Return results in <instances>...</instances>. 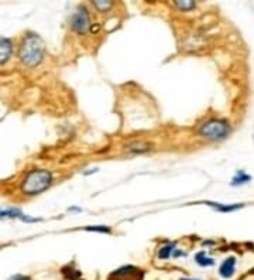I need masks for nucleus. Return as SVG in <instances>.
<instances>
[{
  "label": "nucleus",
  "mask_w": 254,
  "mask_h": 280,
  "mask_svg": "<svg viewBox=\"0 0 254 280\" xmlns=\"http://www.w3.org/2000/svg\"><path fill=\"white\" fill-rule=\"evenodd\" d=\"M44 57V41L37 34H29L20 47V59L27 67H37Z\"/></svg>",
  "instance_id": "f257e3e1"
},
{
  "label": "nucleus",
  "mask_w": 254,
  "mask_h": 280,
  "mask_svg": "<svg viewBox=\"0 0 254 280\" xmlns=\"http://www.w3.org/2000/svg\"><path fill=\"white\" fill-rule=\"evenodd\" d=\"M50 183H51V174L48 171L36 170V171L29 173V175L24 178L21 190L27 195H36V194L45 191L50 186Z\"/></svg>",
  "instance_id": "f03ea898"
},
{
  "label": "nucleus",
  "mask_w": 254,
  "mask_h": 280,
  "mask_svg": "<svg viewBox=\"0 0 254 280\" xmlns=\"http://www.w3.org/2000/svg\"><path fill=\"white\" fill-rule=\"evenodd\" d=\"M199 133L209 140H223L230 133V126L226 121L222 119H212L203 123L199 129Z\"/></svg>",
  "instance_id": "7ed1b4c3"
},
{
  "label": "nucleus",
  "mask_w": 254,
  "mask_h": 280,
  "mask_svg": "<svg viewBox=\"0 0 254 280\" xmlns=\"http://www.w3.org/2000/svg\"><path fill=\"white\" fill-rule=\"evenodd\" d=\"M89 14L85 7H79L77 12L72 14L71 17V27L79 34H83L89 29Z\"/></svg>",
  "instance_id": "20e7f679"
},
{
  "label": "nucleus",
  "mask_w": 254,
  "mask_h": 280,
  "mask_svg": "<svg viewBox=\"0 0 254 280\" xmlns=\"http://www.w3.org/2000/svg\"><path fill=\"white\" fill-rule=\"evenodd\" d=\"M235 272H236V257L233 256L225 259L219 268V276L222 279H230Z\"/></svg>",
  "instance_id": "39448f33"
},
{
  "label": "nucleus",
  "mask_w": 254,
  "mask_h": 280,
  "mask_svg": "<svg viewBox=\"0 0 254 280\" xmlns=\"http://www.w3.org/2000/svg\"><path fill=\"white\" fill-rule=\"evenodd\" d=\"M13 51V46L10 40L0 37V64H5L7 63V59L10 58Z\"/></svg>",
  "instance_id": "423d86ee"
},
{
  "label": "nucleus",
  "mask_w": 254,
  "mask_h": 280,
  "mask_svg": "<svg viewBox=\"0 0 254 280\" xmlns=\"http://www.w3.org/2000/svg\"><path fill=\"white\" fill-rule=\"evenodd\" d=\"M195 262L202 266V268H206V266H213L215 265V261L212 257H209L206 255V252H199L195 255Z\"/></svg>",
  "instance_id": "0eeeda50"
},
{
  "label": "nucleus",
  "mask_w": 254,
  "mask_h": 280,
  "mask_svg": "<svg viewBox=\"0 0 254 280\" xmlns=\"http://www.w3.org/2000/svg\"><path fill=\"white\" fill-rule=\"evenodd\" d=\"M251 180V177L248 174H246L244 171H237V174L233 177L232 180V186H242V184H246L247 181Z\"/></svg>",
  "instance_id": "6e6552de"
},
{
  "label": "nucleus",
  "mask_w": 254,
  "mask_h": 280,
  "mask_svg": "<svg viewBox=\"0 0 254 280\" xmlns=\"http://www.w3.org/2000/svg\"><path fill=\"white\" fill-rule=\"evenodd\" d=\"M126 149H127V152L142 153V152H147L148 149H150V146H148L147 143L138 142V143H131V145H129Z\"/></svg>",
  "instance_id": "1a4fd4ad"
},
{
  "label": "nucleus",
  "mask_w": 254,
  "mask_h": 280,
  "mask_svg": "<svg viewBox=\"0 0 254 280\" xmlns=\"http://www.w3.org/2000/svg\"><path fill=\"white\" fill-rule=\"evenodd\" d=\"M174 251H175V244H168V245L161 248L160 252H158V257L160 259H168L174 253Z\"/></svg>",
  "instance_id": "9d476101"
},
{
  "label": "nucleus",
  "mask_w": 254,
  "mask_h": 280,
  "mask_svg": "<svg viewBox=\"0 0 254 280\" xmlns=\"http://www.w3.org/2000/svg\"><path fill=\"white\" fill-rule=\"evenodd\" d=\"M134 272H136V269L133 268V266H124V268H120L116 272H113V276H116V277H126V276H130Z\"/></svg>",
  "instance_id": "9b49d317"
},
{
  "label": "nucleus",
  "mask_w": 254,
  "mask_h": 280,
  "mask_svg": "<svg viewBox=\"0 0 254 280\" xmlns=\"http://www.w3.org/2000/svg\"><path fill=\"white\" fill-rule=\"evenodd\" d=\"M213 205L215 208L218 211H222V212H230V211L239 210V208H242V204H233V205H223V204H211Z\"/></svg>",
  "instance_id": "f8f14e48"
},
{
  "label": "nucleus",
  "mask_w": 254,
  "mask_h": 280,
  "mask_svg": "<svg viewBox=\"0 0 254 280\" xmlns=\"http://www.w3.org/2000/svg\"><path fill=\"white\" fill-rule=\"evenodd\" d=\"M177 6L181 9V10H191V9H194L195 7V2H189V0H178L177 2Z\"/></svg>",
  "instance_id": "ddd939ff"
},
{
  "label": "nucleus",
  "mask_w": 254,
  "mask_h": 280,
  "mask_svg": "<svg viewBox=\"0 0 254 280\" xmlns=\"http://www.w3.org/2000/svg\"><path fill=\"white\" fill-rule=\"evenodd\" d=\"M16 215L24 216L18 210H9V211H0V218H14Z\"/></svg>",
  "instance_id": "4468645a"
},
{
  "label": "nucleus",
  "mask_w": 254,
  "mask_h": 280,
  "mask_svg": "<svg viewBox=\"0 0 254 280\" xmlns=\"http://www.w3.org/2000/svg\"><path fill=\"white\" fill-rule=\"evenodd\" d=\"M94 5L96 9H99L101 12H105L109 7L112 6V2H102V0H98V2H94Z\"/></svg>",
  "instance_id": "2eb2a0df"
},
{
  "label": "nucleus",
  "mask_w": 254,
  "mask_h": 280,
  "mask_svg": "<svg viewBox=\"0 0 254 280\" xmlns=\"http://www.w3.org/2000/svg\"><path fill=\"white\" fill-rule=\"evenodd\" d=\"M86 231H95V232H109L110 229L107 227H88Z\"/></svg>",
  "instance_id": "dca6fc26"
},
{
  "label": "nucleus",
  "mask_w": 254,
  "mask_h": 280,
  "mask_svg": "<svg viewBox=\"0 0 254 280\" xmlns=\"http://www.w3.org/2000/svg\"><path fill=\"white\" fill-rule=\"evenodd\" d=\"M10 280H29L27 277H24V276H20V274H17V276H14V277H12Z\"/></svg>",
  "instance_id": "f3484780"
},
{
  "label": "nucleus",
  "mask_w": 254,
  "mask_h": 280,
  "mask_svg": "<svg viewBox=\"0 0 254 280\" xmlns=\"http://www.w3.org/2000/svg\"><path fill=\"white\" fill-rule=\"evenodd\" d=\"M181 280H199V279H181Z\"/></svg>",
  "instance_id": "a211bd4d"
}]
</instances>
